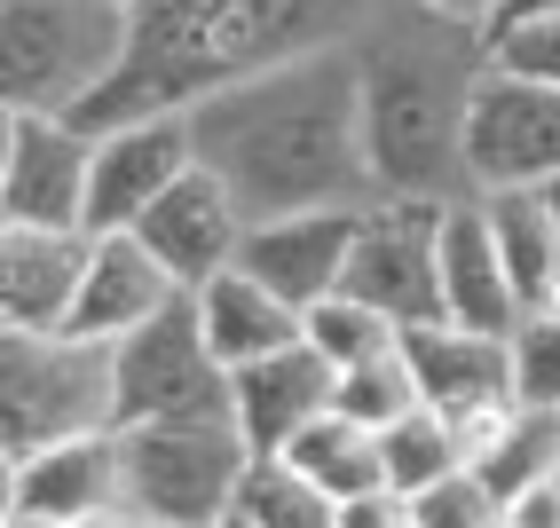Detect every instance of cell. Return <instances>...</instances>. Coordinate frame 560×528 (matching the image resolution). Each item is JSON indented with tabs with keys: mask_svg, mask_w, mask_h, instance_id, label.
<instances>
[{
	"mask_svg": "<svg viewBox=\"0 0 560 528\" xmlns=\"http://www.w3.org/2000/svg\"><path fill=\"white\" fill-rule=\"evenodd\" d=\"M190 127H198V159L230 181L253 221L380 198L363 159V80H355L348 40L206 95L190 110Z\"/></svg>",
	"mask_w": 560,
	"mask_h": 528,
	"instance_id": "cell-1",
	"label": "cell"
},
{
	"mask_svg": "<svg viewBox=\"0 0 560 528\" xmlns=\"http://www.w3.org/2000/svg\"><path fill=\"white\" fill-rule=\"evenodd\" d=\"M127 9H135L127 63L71 110L88 134L119 119H151V110H198L206 95L269 63L355 40V24L380 0H127Z\"/></svg>",
	"mask_w": 560,
	"mask_h": 528,
	"instance_id": "cell-2",
	"label": "cell"
},
{
	"mask_svg": "<svg viewBox=\"0 0 560 528\" xmlns=\"http://www.w3.org/2000/svg\"><path fill=\"white\" fill-rule=\"evenodd\" d=\"M355 80H363V159L380 198H466V103L490 48L481 32L380 0L355 24Z\"/></svg>",
	"mask_w": 560,
	"mask_h": 528,
	"instance_id": "cell-3",
	"label": "cell"
},
{
	"mask_svg": "<svg viewBox=\"0 0 560 528\" xmlns=\"http://www.w3.org/2000/svg\"><path fill=\"white\" fill-rule=\"evenodd\" d=\"M127 0H9L0 9V95L9 110H80L127 63Z\"/></svg>",
	"mask_w": 560,
	"mask_h": 528,
	"instance_id": "cell-4",
	"label": "cell"
},
{
	"mask_svg": "<svg viewBox=\"0 0 560 528\" xmlns=\"http://www.w3.org/2000/svg\"><path fill=\"white\" fill-rule=\"evenodd\" d=\"M119 426V387H110V348L71 331H9L0 339V449L9 466L71 434Z\"/></svg>",
	"mask_w": 560,
	"mask_h": 528,
	"instance_id": "cell-5",
	"label": "cell"
},
{
	"mask_svg": "<svg viewBox=\"0 0 560 528\" xmlns=\"http://www.w3.org/2000/svg\"><path fill=\"white\" fill-rule=\"evenodd\" d=\"M119 466H127V513L159 528H213L237 505L253 473V449L237 419H151L119 426Z\"/></svg>",
	"mask_w": 560,
	"mask_h": 528,
	"instance_id": "cell-6",
	"label": "cell"
},
{
	"mask_svg": "<svg viewBox=\"0 0 560 528\" xmlns=\"http://www.w3.org/2000/svg\"><path fill=\"white\" fill-rule=\"evenodd\" d=\"M110 387H119V426L230 419V371H221V355L206 348V324H198L190 292L110 348Z\"/></svg>",
	"mask_w": 560,
	"mask_h": 528,
	"instance_id": "cell-7",
	"label": "cell"
},
{
	"mask_svg": "<svg viewBox=\"0 0 560 528\" xmlns=\"http://www.w3.org/2000/svg\"><path fill=\"white\" fill-rule=\"evenodd\" d=\"M442 206L451 198H371L340 292L371 300L402 331L434 324L442 316Z\"/></svg>",
	"mask_w": 560,
	"mask_h": 528,
	"instance_id": "cell-8",
	"label": "cell"
},
{
	"mask_svg": "<svg viewBox=\"0 0 560 528\" xmlns=\"http://www.w3.org/2000/svg\"><path fill=\"white\" fill-rule=\"evenodd\" d=\"M466 181L474 190L560 181V87L481 63L474 103H466Z\"/></svg>",
	"mask_w": 560,
	"mask_h": 528,
	"instance_id": "cell-9",
	"label": "cell"
},
{
	"mask_svg": "<svg viewBox=\"0 0 560 528\" xmlns=\"http://www.w3.org/2000/svg\"><path fill=\"white\" fill-rule=\"evenodd\" d=\"M95 134L71 110H9L0 142V213L24 230H88Z\"/></svg>",
	"mask_w": 560,
	"mask_h": 528,
	"instance_id": "cell-10",
	"label": "cell"
},
{
	"mask_svg": "<svg viewBox=\"0 0 560 528\" xmlns=\"http://www.w3.org/2000/svg\"><path fill=\"white\" fill-rule=\"evenodd\" d=\"M198 166V127L190 110H151V119H119L95 134V181H88V230L119 237L151 213L182 174Z\"/></svg>",
	"mask_w": 560,
	"mask_h": 528,
	"instance_id": "cell-11",
	"label": "cell"
},
{
	"mask_svg": "<svg viewBox=\"0 0 560 528\" xmlns=\"http://www.w3.org/2000/svg\"><path fill=\"white\" fill-rule=\"evenodd\" d=\"M355 230H363V206H301V213H269L245 230L237 269L260 277L277 300L292 308H316L348 284V260H355Z\"/></svg>",
	"mask_w": 560,
	"mask_h": 528,
	"instance_id": "cell-12",
	"label": "cell"
},
{
	"mask_svg": "<svg viewBox=\"0 0 560 528\" xmlns=\"http://www.w3.org/2000/svg\"><path fill=\"white\" fill-rule=\"evenodd\" d=\"M245 230H253V213L237 206V190H230V181H221L206 159L135 221V237L166 260V277H174L182 292H206L221 269H237Z\"/></svg>",
	"mask_w": 560,
	"mask_h": 528,
	"instance_id": "cell-13",
	"label": "cell"
},
{
	"mask_svg": "<svg viewBox=\"0 0 560 528\" xmlns=\"http://www.w3.org/2000/svg\"><path fill=\"white\" fill-rule=\"evenodd\" d=\"M331 395H340V371H331L308 339H301V348H284V355H269V363L230 371V419H237L253 458H284L292 434L316 426L331 410Z\"/></svg>",
	"mask_w": 560,
	"mask_h": 528,
	"instance_id": "cell-14",
	"label": "cell"
},
{
	"mask_svg": "<svg viewBox=\"0 0 560 528\" xmlns=\"http://www.w3.org/2000/svg\"><path fill=\"white\" fill-rule=\"evenodd\" d=\"M95 260V230H0V316L9 331H63L71 300L88 284Z\"/></svg>",
	"mask_w": 560,
	"mask_h": 528,
	"instance_id": "cell-15",
	"label": "cell"
},
{
	"mask_svg": "<svg viewBox=\"0 0 560 528\" xmlns=\"http://www.w3.org/2000/svg\"><path fill=\"white\" fill-rule=\"evenodd\" d=\"M182 300V284L166 277V260L142 245L135 230L119 237H95V260H88V284L71 300V339H95V348H119L127 331H142L151 316H166Z\"/></svg>",
	"mask_w": 560,
	"mask_h": 528,
	"instance_id": "cell-16",
	"label": "cell"
},
{
	"mask_svg": "<svg viewBox=\"0 0 560 528\" xmlns=\"http://www.w3.org/2000/svg\"><path fill=\"white\" fill-rule=\"evenodd\" d=\"M9 505L48 513V520H88V513H119L127 505V466H119V426L110 434H71L48 442L32 458L9 466Z\"/></svg>",
	"mask_w": 560,
	"mask_h": 528,
	"instance_id": "cell-17",
	"label": "cell"
},
{
	"mask_svg": "<svg viewBox=\"0 0 560 528\" xmlns=\"http://www.w3.org/2000/svg\"><path fill=\"white\" fill-rule=\"evenodd\" d=\"M442 316L466 324V331H513L521 316H529L521 292H513V277H505V253H498L481 190L442 206Z\"/></svg>",
	"mask_w": 560,
	"mask_h": 528,
	"instance_id": "cell-18",
	"label": "cell"
},
{
	"mask_svg": "<svg viewBox=\"0 0 560 528\" xmlns=\"http://www.w3.org/2000/svg\"><path fill=\"white\" fill-rule=\"evenodd\" d=\"M402 355H410V379H419V402L442 410V419L466 402L513 395V331H466L451 316H434L402 331Z\"/></svg>",
	"mask_w": 560,
	"mask_h": 528,
	"instance_id": "cell-19",
	"label": "cell"
},
{
	"mask_svg": "<svg viewBox=\"0 0 560 528\" xmlns=\"http://www.w3.org/2000/svg\"><path fill=\"white\" fill-rule=\"evenodd\" d=\"M198 300V324H206V348L221 355V371H245V363H269L284 348H301L308 339V316L292 308V300H277L260 277L245 269H221Z\"/></svg>",
	"mask_w": 560,
	"mask_h": 528,
	"instance_id": "cell-20",
	"label": "cell"
},
{
	"mask_svg": "<svg viewBox=\"0 0 560 528\" xmlns=\"http://www.w3.org/2000/svg\"><path fill=\"white\" fill-rule=\"evenodd\" d=\"M490 206V230L505 253V277L521 292V308H537L552 269H560V181H537V190H481Z\"/></svg>",
	"mask_w": 560,
	"mask_h": 528,
	"instance_id": "cell-21",
	"label": "cell"
},
{
	"mask_svg": "<svg viewBox=\"0 0 560 528\" xmlns=\"http://www.w3.org/2000/svg\"><path fill=\"white\" fill-rule=\"evenodd\" d=\"M284 466H292V473H308V481L324 489L331 505L363 497V489H387V458H380V434H371V426H355L348 410H324L316 426H301V434H292Z\"/></svg>",
	"mask_w": 560,
	"mask_h": 528,
	"instance_id": "cell-22",
	"label": "cell"
},
{
	"mask_svg": "<svg viewBox=\"0 0 560 528\" xmlns=\"http://www.w3.org/2000/svg\"><path fill=\"white\" fill-rule=\"evenodd\" d=\"M308 348H316L331 371H355V363H371V355L402 348V324L380 316V308L355 300V292H331V300H316V308H308Z\"/></svg>",
	"mask_w": 560,
	"mask_h": 528,
	"instance_id": "cell-23",
	"label": "cell"
},
{
	"mask_svg": "<svg viewBox=\"0 0 560 528\" xmlns=\"http://www.w3.org/2000/svg\"><path fill=\"white\" fill-rule=\"evenodd\" d=\"M380 458H387V489H402V497H419V489H434L442 473H458V434L442 410H410V419H395L380 434Z\"/></svg>",
	"mask_w": 560,
	"mask_h": 528,
	"instance_id": "cell-24",
	"label": "cell"
},
{
	"mask_svg": "<svg viewBox=\"0 0 560 528\" xmlns=\"http://www.w3.org/2000/svg\"><path fill=\"white\" fill-rule=\"evenodd\" d=\"M237 513H253L260 528H340V505L308 473H292L284 458H253V473L237 489Z\"/></svg>",
	"mask_w": 560,
	"mask_h": 528,
	"instance_id": "cell-25",
	"label": "cell"
},
{
	"mask_svg": "<svg viewBox=\"0 0 560 528\" xmlns=\"http://www.w3.org/2000/svg\"><path fill=\"white\" fill-rule=\"evenodd\" d=\"M331 410H348V419H355V426H371V434H387L395 419H410V410H419V379H410V355H402V348H387V355H371V363L340 371V395H331Z\"/></svg>",
	"mask_w": 560,
	"mask_h": 528,
	"instance_id": "cell-26",
	"label": "cell"
},
{
	"mask_svg": "<svg viewBox=\"0 0 560 528\" xmlns=\"http://www.w3.org/2000/svg\"><path fill=\"white\" fill-rule=\"evenodd\" d=\"M410 528H505V497L481 473H442L434 489L410 497Z\"/></svg>",
	"mask_w": 560,
	"mask_h": 528,
	"instance_id": "cell-27",
	"label": "cell"
},
{
	"mask_svg": "<svg viewBox=\"0 0 560 528\" xmlns=\"http://www.w3.org/2000/svg\"><path fill=\"white\" fill-rule=\"evenodd\" d=\"M513 395L529 410H560V316L529 308L513 324Z\"/></svg>",
	"mask_w": 560,
	"mask_h": 528,
	"instance_id": "cell-28",
	"label": "cell"
},
{
	"mask_svg": "<svg viewBox=\"0 0 560 528\" xmlns=\"http://www.w3.org/2000/svg\"><path fill=\"white\" fill-rule=\"evenodd\" d=\"M560 466V410H529V419L513 426V442L498 449L490 466H481V481L498 489V497H513V489H529Z\"/></svg>",
	"mask_w": 560,
	"mask_h": 528,
	"instance_id": "cell-29",
	"label": "cell"
},
{
	"mask_svg": "<svg viewBox=\"0 0 560 528\" xmlns=\"http://www.w3.org/2000/svg\"><path fill=\"white\" fill-rule=\"evenodd\" d=\"M529 419V402L521 395H490V402H466V410H451V434H458V466L466 473H481L498 458V449L513 442V426Z\"/></svg>",
	"mask_w": 560,
	"mask_h": 528,
	"instance_id": "cell-30",
	"label": "cell"
},
{
	"mask_svg": "<svg viewBox=\"0 0 560 528\" xmlns=\"http://www.w3.org/2000/svg\"><path fill=\"white\" fill-rule=\"evenodd\" d=\"M490 63L513 71V80H545V87H560V16H537V24L505 32V40H490Z\"/></svg>",
	"mask_w": 560,
	"mask_h": 528,
	"instance_id": "cell-31",
	"label": "cell"
},
{
	"mask_svg": "<svg viewBox=\"0 0 560 528\" xmlns=\"http://www.w3.org/2000/svg\"><path fill=\"white\" fill-rule=\"evenodd\" d=\"M505 528H560V466L505 497Z\"/></svg>",
	"mask_w": 560,
	"mask_h": 528,
	"instance_id": "cell-32",
	"label": "cell"
},
{
	"mask_svg": "<svg viewBox=\"0 0 560 528\" xmlns=\"http://www.w3.org/2000/svg\"><path fill=\"white\" fill-rule=\"evenodd\" d=\"M340 528H410V497L402 489H363L340 505Z\"/></svg>",
	"mask_w": 560,
	"mask_h": 528,
	"instance_id": "cell-33",
	"label": "cell"
},
{
	"mask_svg": "<svg viewBox=\"0 0 560 528\" xmlns=\"http://www.w3.org/2000/svg\"><path fill=\"white\" fill-rule=\"evenodd\" d=\"M537 16H560V0H498L490 24H481V48L505 40V32H521V24H537Z\"/></svg>",
	"mask_w": 560,
	"mask_h": 528,
	"instance_id": "cell-34",
	"label": "cell"
},
{
	"mask_svg": "<svg viewBox=\"0 0 560 528\" xmlns=\"http://www.w3.org/2000/svg\"><path fill=\"white\" fill-rule=\"evenodd\" d=\"M419 9L451 16V24H466V32H481V24H490V9H498V0H419Z\"/></svg>",
	"mask_w": 560,
	"mask_h": 528,
	"instance_id": "cell-35",
	"label": "cell"
},
{
	"mask_svg": "<svg viewBox=\"0 0 560 528\" xmlns=\"http://www.w3.org/2000/svg\"><path fill=\"white\" fill-rule=\"evenodd\" d=\"M71 528H142V520L119 505V513H88V520H71Z\"/></svg>",
	"mask_w": 560,
	"mask_h": 528,
	"instance_id": "cell-36",
	"label": "cell"
},
{
	"mask_svg": "<svg viewBox=\"0 0 560 528\" xmlns=\"http://www.w3.org/2000/svg\"><path fill=\"white\" fill-rule=\"evenodd\" d=\"M0 528H63V520H48V513H24V505H9V520Z\"/></svg>",
	"mask_w": 560,
	"mask_h": 528,
	"instance_id": "cell-37",
	"label": "cell"
},
{
	"mask_svg": "<svg viewBox=\"0 0 560 528\" xmlns=\"http://www.w3.org/2000/svg\"><path fill=\"white\" fill-rule=\"evenodd\" d=\"M213 528H260V520H253V513H237V505H230V513H221V520H213Z\"/></svg>",
	"mask_w": 560,
	"mask_h": 528,
	"instance_id": "cell-38",
	"label": "cell"
},
{
	"mask_svg": "<svg viewBox=\"0 0 560 528\" xmlns=\"http://www.w3.org/2000/svg\"><path fill=\"white\" fill-rule=\"evenodd\" d=\"M537 308H552V316H560V269H552V284H545V300H537Z\"/></svg>",
	"mask_w": 560,
	"mask_h": 528,
	"instance_id": "cell-39",
	"label": "cell"
},
{
	"mask_svg": "<svg viewBox=\"0 0 560 528\" xmlns=\"http://www.w3.org/2000/svg\"><path fill=\"white\" fill-rule=\"evenodd\" d=\"M142 528H159V520H142Z\"/></svg>",
	"mask_w": 560,
	"mask_h": 528,
	"instance_id": "cell-40",
	"label": "cell"
}]
</instances>
